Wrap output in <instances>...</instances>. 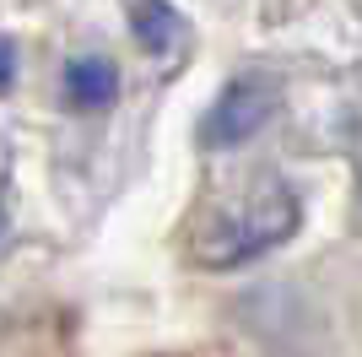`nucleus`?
I'll return each instance as SVG.
<instances>
[{"instance_id":"7ed1b4c3","label":"nucleus","mask_w":362,"mask_h":357,"mask_svg":"<svg viewBox=\"0 0 362 357\" xmlns=\"http://www.w3.org/2000/svg\"><path fill=\"white\" fill-rule=\"evenodd\" d=\"M119 98V65L103 55H81L65 65V103L71 108H108Z\"/></svg>"},{"instance_id":"f257e3e1","label":"nucleus","mask_w":362,"mask_h":357,"mask_svg":"<svg viewBox=\"0 0 362 357\" xmlns=\"http://www.w3.org/2000/svg\"><path fill=\"white\" fill-rule=\"evenodd\" d=\"M303 222V200L281 184H265L255 200H243V206L222 211L206 238H200V266L211 271H227V266H243V260H259L265 249L276 244H287Z\"/></svg>"},{"instance_id":"f03ea898","label":"nucleus","mask_w":362,"mask_h":357,"mask_svg":"<svg viewBox=\"0 0 362 357\" xmlns=\"http://www.w3.org/2000/svg\"><path fill=\"white\" fill-rule=\"evenodd\" d=\"M281 108V87L271 76H233L216 103L206 108L200 119V147L206 152H227V147H243L249 135H259L271 125V114Z\"/></svg>"},{"instance_id":"39448f33","label":"nucleus","mask_w":362,"mask_h":357,"mask_svg":"<svg viewBox=\"0 0 362 357\" xmlns=\"http://www.w3.org/2000/svg\"><path fill=\"white\" fill-rule=\"evenodd\" d=\"M11 81H16V44L0 33V92L11 87Z\"/></svg>"},{"instance_id":"20e7f679","label":"nucleus","mask_w":362,"mask_h":357,"mask_svg":"<svg viewBox=\"0 0 362 357\" xmlns=\"http://www.w3.org/2000/svg\"><path fill=\"white\" fill-rule=\"evenodd\" d=\"M130 33L141 38V49L168 55V49L184 38V16L173 11L168 0H136V6H130Z\"/></svg>"},{"instance_id":"423d86ee","label":"nucleus","mask_w":362,"mask_h":357,"mask_svg":"<svg viewBox=\"0 0 362 357\" xmlns=\"http://www.w3.org/2000/svg\"><path fill=\"white\" fill-rule=\"evenodd\" d=\"M0 222H6V217H0Z\"/></svg>"}]
</instances>
